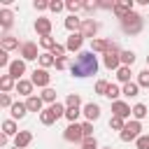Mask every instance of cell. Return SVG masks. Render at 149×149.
Listing matches in <instances>:
<instances>
[{"instance_id":"51","label":"cell","mask_w":149,"mask_h":149,"mask_svg":"<svg viewBox=\"0 0 149 149\" xmlns=\"http://www.w3.org/2000/svg\"><path fill=\"white\" fill-rule=\"evenodd\" d=\"M7 142H9V135L2 133V135H0V147H7Z\"/></svg>"},{"instance_id":"39","label":"cell","mask_w":149,"mask_h":149,"mask_svg":"<svg viewBox=\"0 0 149 149\" xmlns=\"http://www.w3.org/2000/svg\"><path fill=\"white\" fill-rule=\"evenodd\" d=\"M137 84H140V86H144V88H149V68H147V70H142V72L137 74Z\"/></svg>"},{"instance_id":"14","label":"cell","mask_w":149,"mask_h":149,"mask_svg":"<svg viewBox=\"0 0 149 149\" xmlns=\"http://www.w3.org/2000/svg\"><path fill=\"white\" fill-rule=\"evenodd\" d=\"M81 44H84V35H81V33H70V37H68V42H65V49H68V51H79Z\"/></svg>"},{"instance_id":"4","label":"cell","mask_w":149,"mask_h":149,"mask_svg":"<svg viewBox=\"0 0 149 149\" xmlns=\"http://www.w3.org/2000/svg\"><path fill=\"white\" fill-rule=\"evenodd\" d=\"M102 63H105V68H109V70H119V68H121V49H119V44H116V42H114V44H112V49L105 54Z\"/></svg>"},{"instance_id":"28","label":"cell","mask_w":149,"mask_h":149,"mask_svg":"<svg viewBox=\"0 0 149 149\" xmlns=\"http://www.w3.org/2000/svg\"><path fill=\"white\" fill-rule=\"evenodd\" d=\"M40 65L47 70V68H51V65H56V58L51 56V51H44L42 56H40Z\"/></svg>"},{"instance_id":"15","label":"cell","mask_w":149,"mask_h":149,"mask_svg":"<svg viewBox=\"0 0 149 149\" xmlns=\"http://www.w3.org/2000/svg\"><path fill=\"white\" fill-rule=\"evenodd\" d=\"M81 114L86 116V121H91V123H93V121H98V119H100V107H98L95 102H86V105H84V109H81Z\"/></svg>"},{"instance_id":"47","label":"cell","mask_w":149,"mask_h":149,"mask_svg":"<svg viewBox=\"0 0 149 149\" xmlns=\"http://www.w3.org/2000/svg\"><path fill=\"white\" fill-rule=\"evenodd\" d=\"M9 58H7V51H0V68H9Z\"/></svg>"},{"instance_id":"42","label":"cell","mask_w":149,"mask_h":149,"mask_svg":"<svg viewBox=\"0 0 149 149\" xmlns=\"http://www.w3.org/2000/svg\"><path fill=\"white\" fill-rule=\"evenodd\" d=\"M81 149H98V140L95 137H86L81 142Z\"/></svg>"},{"instance_id":"16","label":"cell","mask_w":149,"mask_h":149,"mask_svg":"<svg viewBox=\"0 0 149 149\" xmlns=\"http://www.w3.org/2000/svg\"><path fill=\"white\" fill-rule=\"evenodd\" d=\"M7 74L21 81V74H26V61H12V65L7 68Z\"/></svg>"},{"instance_id":"13","label":"cell","mask_w":149,"mask_h":149,"mask_svg":"<svg viewBox=\"0 0 149 149\" xmlns=\"http://www.w3.org/2000/svg\"><path fill=\"white\" fill-rule=\"evenodd\" d=\"M112 44H114L112 40H102V37H98V40H93V42H91V51H93V54H102V56H105V54L112 49Z\"/></svg>"},{"instance_id":"53","label":"cell","mask_w":149,"mask_h":149,"mask_svg":"<svg viewBox=\"0 0 149 149\" xmlns=\"http://www.w3.org/2000/svg\"><path fill=\"white\" fill-rule=\"evenodd\" d=\"M102 149H112V147H102Z\"/></svg>"},{"instance_id":"19","label":"cell","mask_w":149,"mask_h":149,"mask_svg":"<svg viewBox=\"0 0 149 149\" xmlns=\"http://www.w3.org/2000/svg\"><path fill=\"white\" fill-rule=\"evenodd\" d=\"M30 142H33V133L30 130H19V135L14 137V147H19V149L28 147Z\"/></svg>"},{"instance_id":"23","label":"cell","mask_w":149,"mask_h":149,"mask_svg":"<svg viewBox=\"0 0 149 149\" xmlns=\"http://www.w3.org/2000/svg\"><path fill=\"white\" fill-rule=\"evenodd\" d=\"M81 21H84V19H77L74 14H70V16L65 19V28H68L70 33H79V28H81Z\"/></svg>"},{"instance_id":"54","label":"cell","mask_w":149,"mask_h":149,"mask_svg":"<svg viewBox=\"0 0 149 149\" xmlns=\"http://www.w3.org/2000/svg\"><path fill=\"white\" fill-rule=\"evenodd\" d=\"M12 149H19V147H12Z\"/></svg>"},{"instance_id":"12","label":"cell","mask_w":149,"mask_h":149,"mask_svg":"<svg viewBox=\"0 0 149 149\" xmlns=\"http://www.w3.org/2000/svg\"><path fill=\"white\" fill-rule=\"evenodd\" d=\"M98 28H100V26H98V21H93V19H84V21H81L79 33H81L84 37H91V40H93V37H95V33H98Z\"/></svg>"},{"instance_id":"37","label":"cell","mask_w":149,"mask_h":149,"mask_svg":"<svg viewBox=\"0 0 149 149\" xmlns=\"http://www.w3.org/2000/svg\"><path fill=\"white\" fill-rule=\"evenodd\" d=\"M65 105H68V107H79V105H81V98H79V93H70V95L65 98Z\"/></svg>"},{"instance_id":"11","label":"cell","mask_w":149,"mask_h":149,"mask_svg":"<svg viewBox=\"0 0 149 149\" xmlns=\"http://www.w3.org/2000/svg\"><path fill=\"white\" fill-rule=\"evenodd\" d=\"M135 9H133V0H121V2H116L114 5V16L116 19H126L128 14H133Z\"/></svg>"},{"instance_id":"1","label":"cell","mask_w":149,"mask_h":149,"mask_svg":"<svg viewBox=\"0 0 149 149\" xmlns=\"http://www.w3.org/2000/svg\"><path fill=\"white\" fill-rule=\"evenodd\" d=\"M70 72H72V77H79V79L95 74L98 72V58L93 56V51H79L70 65Z\"/></svg>"},{"instance_id":"10","label":"cell","mask_w":149,"mask_h":149,"mask_svg":"<svg viewBox=\"0 0 149 149\" xmlns=\"http://www.w3.org/2000/svg\"><path fill=\"white\" fill-rule=\"evenodd\" d=\"M130 114H133V107H130L128 102H123V100H116V102H112V116L126 119V116H130Z\"/></svg>"},{"instance_id":"32","label":"cell","mask_w":149,"mask_h":149,"mask_svg":"<svg viewBox=\"0 0 149 149\" xmlns=\"http://www.w3.org/2000/svg\"><path fill=\"white\" fill-rule=\"evenodd\" d=\"M105 95H107L112 102H116V100H119V95H121V88H119L116 84H109V88H107V93H105Z\"/></svg>"},{"instance_id":"33","label":"cell","mask_w":149,"mask_h":149,"mask_svg":"<svg viewBox=\"0 0 149 149\" xmlns=\"http://www.w3.org/2000/svg\"><path fill=\"white\" fill-rule=\"evenodd\" d=\"M40 98H42L44 102H49V105H54V102H56V91H54V88L49 86V88H44V91H42V95H40Z\"/></svg>"},{"instance_id":"52","label":"cell","mask_w":149,"mask_h":149,"mask_svg":"<svg viewBox=\"0 0 149 149\" xmlns=\"http://www.w3.org/2000/svg\"><path fill=\"white\" fill-rule=\"evenodd\" d=\"M147 65H149V56H147Z\"/></svg>"},{"instance_id":"41","label":"cell","mask_w":149,"mask_h":149,"mask_svg":"<svg viewBox=\"0 0 149 149\" xmlns=\"http://www.w3.org/2000/svg\"><path fill=\"white\" fill-rule=\"evenodd\" d=\"M65 51H68V49H65L63 44H56V47L51 49V56H54V58H63V56H65Z\"/></svg>"},{"instance_id":"26","label":"cell","mask_w":149,"mask_h":149,"mask_svg":"<svg viewBox=\"0 0 149 149\" xmlns=\"http://www.w3.org/2000/svg\"><path fill=\"white\" fill-rule=\"evenodd\" d=\"M147 114H149V109H147V105H144V102H137V105H133V116H135V121L144 119Z\"/></svg>"},{"instance_id":"40","label":"cell","mask_w":149,"mask_h":149,"mask_svg":"<svg viewBox=\"0 0 149 149\" xmlns=\"http://www.w3.org/2000/svg\"><path fill=\"white\" fill-rule=\"evenodd\" d=\"M135 147H137V149H149V135H140V137L135 140Z\"/></svg>"},{"instance_id":"20","label":"cell","mask_w":149,"mask_h":149,"mask_svg":"<svg viewBox=\"0 0 149 149\" xmlns=\"http://www.w3.org/2000/svg\"><path fill=\"white\" fill-rule=\"evenodd\" d=\"M33 86H35V84H33L30 79H21V81H16V91H19L21 95H28V98L33 95Z\"/></svg>"},{"instance_id":"49","label":"cell","mask_w":149,"mask_h":149,"mask_svg":"<svg viewBox=\"0 0 149 149\" xmlns=\"http://www.w3.org/2000/svg\"><path fill=\"white\" fill-rule=\"evenodd\" d=\"M84 9H86L88 14H93V12L98 9V2H84Z\"/></svg>"},{"instance_id":"35","label":"cell","mask_w":149,"mask_h":149,"mask_svg":"<svg viewBox=\"0 0 149 149\" xmlns=\"http://www.w3.org/2000/svg\"><path fill=\"white\" fill-rule=\"evenodd\" d=\"M65 7H68V12H70V14H74V16H77V12H79V9H84V2L70 0V2H65Z\"/></svg>"},{"instance_id":"18","label":"cell","mask_w":149,"mask_h":149,"mask_svg":"<svg viewBox=\"0 0 149 149\" xmlns=\"http://www.w3.org/2000/svg\"><path fill=\"white\" fill-rule=\"evenodd\" d=\"M0 47H2V51H12V49H21V42L14 35H2L0 37Z\"/></svg>"},{"instance_id":"48","label":"cell","mask_w":149,"mask_h":149,"mask_svg":"<svg viewBox=\"0 0 149 149\" xmlns=\"http://www.w3.org/2000/svg\"><path fill=\"white\" fill-rule=\"evenodd\" d=\"M0 105H2V107H12L14 102H12V98H9L7 93H2V95H0Z\"/></svg>"},{"instance_id":"22","label":"cell","mask_w":149,"mask_h":149,"mask_svg":"<svg viewBox=\"0 0 149 149\" xmlns=\"http://www.w3.org/2000/svg\"><path fill=\"white\" fill-rule=\"evenodd\" d=\"M26 112H28L26 102H14V105L9 107V114H12V119H23V116H26Z\"/></svg>"},{"instance_id":"46","label":"cell","mask_w":149,"mask_h":149,"mask_svg":"<svg viewBox=\"0 0 149 149\" xmlns=\"http://www.w3.org/2000/svg\"><path fill=\"white\" fill-rule=\"evenodd\" d=\"M63 7H65V5H63V2H58V0H54V2H49V9H51V12H56V14H58V12L63 9Z\"/></svg>"},{"instance_id":"21","label":"cell","mask_w":149,"mask_h":149,"mask_svg":"<svg viewBox=\"0 0 149 149\" xmlns=\"http://www.w3.org/2000/svg\"><path fill=\"white\" fill-rule=\"evenodd\" d=\"M140 93V84L137 81H128V84H123V88H121V95H126V98H135Z\"/></svg>"},{"instance_id":"36","label":"cell","mask_w":149,"mask_h":149,"mask_svg":"<svg viewBox=\"0 0 149 149\" xmlns=\"http://www.w3.org/2000/svg\"><path fill=\"white\" fill-rule=\"evenodd\" d=\"M56 44H58V42H56L51 35H49V37H40V47H42V49H49V51H51Z\"/></svg>"},{"instance_id":"9","label":"cell","mask_w":149,"mask_h":149,"mask_svg":"<svg viewBox=\"0 0 149 149\" xmlns=\"http://www.w3.org/2000/svg\"><path fill=\"white\" fill-rule=\"evenodd\" d=\"M35 33H37L40 37H49V35H51V19L37 16V19H35Z\"/></svg>"},{"instance_id":"8","label":"cell","mask_w":149,"mask_h":149,"mask_svg":"<svg viewBox=\"0 0 149 149\" xmlns=\"http://www.w3.org/2000/svg\"><path fill=\"white\" fill-rule=\"evenodd\" d=\"M30 81L35 84V86H42V88H49V84H51V74L44 70V68H35L33 70V77H30Z\"/></svg>"},{"instance_id":"50","label":"cell","mask_w":149,"mask_h":149,"mask_svg":"<svg viewBox=\"0 0 149 149\" xmlns=\"http://www.w3.org/2000/svg\"><path fill=\"white\" fill-rule=\"evenodd\" d=\"M114 5L116 2H98V9H112L114 12Z\"/></svg>"},{"instance_id":"5","label":"cell","mask_w":149,"mask_h":149,"mask_svg":"<svg viewBox=\"0 0 149 149\" xmlns=\"http://www.w3.org/2000/svg\"><path fill=\"white\" fill-rule=\"evenodd\" d=\"M140 130H142V123L133 119V121H128V123H126V128L119 133V140H121V142H130V140H137V137H140Z\"/></svg>"},{"instance_id":"7","label":"cell","mask_w":149,"mask_h":149,"mask_svg":"<svg viewBox=\"0 0 149 149\" xmlns=\"http://www.w3.org/2000/svg\"><path fill=\"white\" fill-rule=\"evenodd\" d=\"M19 54H21V61H40V56H42L37 51V44L35 42H21Z\"/></svg>"},{"instance_id":"34","label":"cell","mask_w":149,"mask_h":149,"mask_svg":"<svg viewBox=\"0 0 149 149\" xmlns=\"http://www.w3.org/2000/svg\"><path fill=\"white\" fill-rule=\"evenodd\" d=\"M109 128H112V130H119V133H121V130L126 128V119H119V116H112V119H109Z\"/></svg>"},{"instance_id":"3","label":"cell","mask_w":149,"mask_h":149,"mask_svg":"<svg viewBox=\"0 0 149 149\" xmlns=\"http://www.w3.org/2000/svg\"><path fill=\"white\" fill-rule=\"evenodd\" d=\"M142 26H144V21H142V16L137 12H133L126 19H121V30L126 35H140L142 33Z\"/></svg>"},{"instance_id":"2","label":"cell","mask_w":149,"mask_h":149,"mask_svg":"<svg viewBox=\"0 0 149 149\" xmlns=\"http://www.w3.org/2000/svg\"><path fill=\"white\" fill-rule=\"evenodd\" d=\"M65 105H61V102H54V105H49L47 109H42L40 112V121H42V126H51L54 121H58L61 116H65Z\"/></svg>"},{"instance_id":"17","label":"cell","mask_w":149,"mask_h":149,"mask_svg":"<svg viewBox=\"0 0 149 149\" xmlns=\"http://www.w3.org/2000/svg\"><path fill=\"white\" fill-rule=\"evenodd\" d=\"M12 23H14V12L12 9H0V26H2V30H5V35H7V30L12 28Z\"/></svg>"},{"instance_id":"43","label":"cell","mask_w":149,"mask_h":149,"mask_svg":"<svg viewBox=\"0 0 149 149\" xmlns=\"http://www.w3.org/2000/svg\"><path fill=\"white\" fill-rule=\"evenodd\" d=\"M68 65H72L68 56H63V58H56V70H65Z\"/></svg>"},{"instance_id":"38","label":"cell","mask_w":149,"mask_h":149,"mask_svg":"<svg viewBox=\"0 0 149 149\" xmlns=\"http://www.w3.org/2000/svg\"><path fill=\"white\" fill-rule=\"evenodd\" d=\"M107 88H109V81H105V79H98V81H95V93H98V95H105Z\"/></svg>"},{"instance_id":"30","label":"cell","mask_w":149,"mask_h":149,"mask_svg":"<svg viewBox=\"0 0 149 149\" xmlns=\"http://www.w3.org/2000/svg\"><path fill=\"white\" fill-rule=\"evenodd\" d=\"M79 114H81V109H79V107H68V109H65V119H68L70 123H77Z\"/></svg>"},{"instance_id":"44","label":"cell","mask_w":149,"mask_h":149,"mask_svg":"<svg viewBox=\"0 0 149 149\" xmlns=\"http://www.w3.org/2000/svg\"><path fill=\"white\" fill-rule=\"evenodd\" d=\"M81 130H84V137H93V123L91 121H84L81 123Z\"/></svg>"},{"instance_id":"29","label":"cell","mask_w":149,"mask_h":149,"mask_svg":"<svg viewBox=\"0 0 149 149\" xmlns=\"http://www.w3.org/2000/svg\"><path fill=\"white\" fill-rule=\"evenodd\" d=\"M116 79H119L121 84H128V81H130V68L121 65V68L116 70Z\"/></svg>"},{"instance_id":"45","label":"cell","mask_w":149,"mask_h":149,"mask_svg":"<svg viewBox=\"0 0 149 149\" xmlns=\"http://www.w3.org/2000/svg\"><path fill=\"white\" fill-rule=\"evenodd\" d=\"M37 12H44V9H49V2H44V0H35V5H33Z\"/></svg>"},{"instance_id":"6","label":"cell","mask_w":149,"mask_h":149,"mask_svg":"<svg viewBox=\"0 0 149 149\" xmlns=\"http://www.w3.org/2000/svg\"><path fill=\"white\" fill-rule=\"evenodd\" d=\"M63 137H65V142H74V144H81L86 140L84 130H81V123H68V128L63 130Z\"/></svg>"},{"instance_id":"24","label":"cell","mask_w":149,"mask_h":149,"mask_svg":"<svg viewBox=\"0 0 149 149\" xmlns=\"http://www.w3.org/2000/svg\"><path fill=\"white\" fill-rule=\"evenodd\" d=\"M42 105H44V100H42V98H37V95H30V98L26 100L28 112H42Z\"/></svg>"},{"instance_id":"27","label":"cell","mask_w":149,"mask_h":149,"mask_svg":"<svg viewBox=\"0 0 149 149\" xmlns=\"http://www.w3.org/2000/svg\"><path fill=\"white\" fill-rule=\"evenodd\" d=\"M2 133L5 135H19V130H16V123H14V119H7V121H2Z\"/></svg>"},{"instance_id":"31","label":"cell","mask_w":149,"mask_h":149,"mask_svg":"<svg viewBox=\"0 0 149 149\" xmlns=\"http://www.w3.org/2000/svg\"><path fill=\"white\" fill-rule=\"evenodd\" d=\"M135 63V51H121V65L130 68Z\"/></svg>"},{"instance_id":"25","label":"cell","mask_w":149,"mask_h":149,"mask_svg":"<svg viewBox=\"0 0 149 149\" xmlns=\"http://www.w3.org/2000/svg\"><path fill=\"white\" fill-rule=\"evenodd\" d=\"M0 88L7 93V91H12V88H16V84H14V77L12 74H2L0 77Z\"/></svg>"}]
</instances>
